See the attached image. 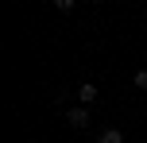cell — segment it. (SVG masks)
Wrapping results in <instances>:
<instances>
[{"instance_id":"6da1fadb","label":"cell","mask_w":147,"mask_h":143,"mask_svg":"<svg viewBox=\"0 0 147 143\" xmlns=\"http://www.w3.org/2000/svg\"><path fill=\"white\" fill-rule=\"evenodd\" d=\"M66 124H70V128H89V108L85 105L70 108V112H66Z\"/></svg>"},{"instance_id":"7a4b0ae2","label":"cell","mask_w":147,"mask_h":143,"mask_svg":"<svg viewBox=\"0 0 147 143\" xmlns=\"http://www.w3.org/2000/svg\"><path fill=\"white\" fill-rule=\"evenodd\" d=\"M97 97H101V89H97V85H93V81H81V89H78V101H81V105H85V108H89V105H93V101H97Z\"/></svg>"},{"instance_id":"3957f363","label":"cell","mask_w":147,"mask_h":143,"mask_svg":"<svg viewBox=\"0 0 147 143\" xmlns=\"http://www.w3.org/2000/svg\"><path fill=\"white\" fill-rule=\"evenodd\" d=\"M97 143H124V132L120 128H101L97 132Z\"/></svg>"},{"instance_id":"277c9868","label":"cell","mask_w":147,"mask_h":143,"mask_svg":"<svg viewBox=\"0 0 147 143\" xmlns=\"http://www.w3.org/2000/svg\"><path fill=\"white\" fill-rule=\"evenodd\" d=\"M132 81H136V89H147V70H136Z\"/></svg>"}]
</instances>
